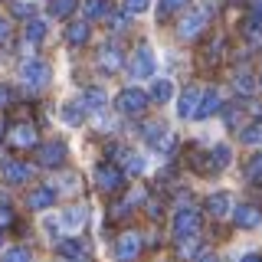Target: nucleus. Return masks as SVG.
Segmentation results:
<instances>
[{"mask_svg": "<svg viewBox=\"0 0 262 262\" xmlns=\"http://www.w3.org/2000/svg\"><path fill=\"white\" fill-rule=\"evenodd\" d=\"M147 102H151L147 92H141V89H125V92H118V98H115V108L121 115H144Z\"/></svg>", "mask_w": 262, "mask_h": 262, "instance_id": "f257e3e1", "label": "nucleus"}, {"mask_svg": "<svg viewBox=\"0 0 262 262\" xmlns=\"http://www.w3.org/2000/svg\"><path fill=\"white\" fill-rule=\"evenodd\" d=\"M196 233H200V213H196L193 207L177 210V216H174V236L184 243V239H193Z\"/></svg>", "mask_w": 262, "mask_h": 262, "instance_id": "f03ea898", "label": "nucleus"}, {"mask_svg": "<svg viewBox=\"0 0 262 262\" xmlns=\"http://www.w3.org/2000/svg\"><path fill=\"white\" fill-rule=\"evenodd\" d=\"M95 184H98V190L115 193V190H121V184H125V170L115 167V164H98L95 167Z\"/></svg>", "mask_w": 262, "mask_h": 262, "instance_id": "7ed1b4c3", "label": "nucleus"}, {"mask_svg": "<svg viewBox=\"0 0 262 262\" xmlns=\"http://www.w3.org/2000/svg\"><path fill=\"white\" fill-rule=\"evenodd\" d=\"M20 76H23V82H27V85L43 89L46 82H49V66H46L43 59H27V62L20 66Z\"/></svg>", "mask_w": 262, "mask_h": 262, "instance_id": "20e7f679", "label": "nucleus"}, {"mask_svg": "<svg viewBox=\"0 0 262 262\" xmlns=\"http://www.w3.org/2000/svg\"><path fill=\"white\" fill-rule=\"evenodd\" d=\"M115 256H118V262H135L141 256V236L138 233H121L118 243H115Z\"/></svg>", "mask_w": 262, "mask_h": 262, "instance_id": "39448f33", "label": "nucleus"}, {"mask_svg": "<svg viewBox=\"0 0 262 262\" xmlns=\"http://www.w3.org/2000/svg\"><path fill=\"white\" fill-rule=\"evenodd\" d=\"M154 72V53H151V46L141 43L135 49V59H131V76L135 79H147Z\"/></svg>", "mask_w": 262, "mask_h": 262, "instance_id": "423d86ee", "label": "nucleus"}, {"mask_svg": "<svg viewBox=\"0 0 262 262\" xmlns=\"http://www.w3.org/2000/svg\"><path fill=\"white\" fill-rule=\"evenodd\" d=\"M7 144H13V147H33L36 144V128L30 125V121H20V125H13L10 131H7Z\"/></svg>", "mask_w": 262, "mask_h": 262, "instance_id": "0eeeda50", "label": "nucleus"}, {"mask_svg": "<svg viewBox=\"0 0 262 262\" xmlns=\"http://www.w3.org/2000/svg\"><path fill=\"white\" fill-rule=\"evenodd\" d=\"M203 30H207V13H203V10H193V13H187L184 20H180V27H177V33H180L184 39H196Z\"/></svg>", "mask_w": 262, "mask_h": 262, "instance_id": "6e6552de", "label": "nucleus"}, {"mask_svg": "<svg viewBox=\"0 0 262 262\" xmlns=\"http://www.w3.org/2000/svg\"><path fill=\"white\" fill-rule=\"evenodd\" d=\"M36 161L43 164V167H59V164L66 161V144L62 141H46L43 147H39Z\"/></svg>", "mask_w": 262, "mask_h": 262, "instance_id": "1a4fd4ad", "label": "nucleus"}, {"mask_svg": "<svg viewBox=\"0 0 262 262\" xmlns=\"http://www.w3.org/2000/svg\"><path fill=\"white\" fill-rule=\"evenodd\" d=\"M53 203H56V190H53V187H36V190H30V196H27L30 210H49Z\"/></svg>", "mask_w": 262, "mask_h": 262, "instance_id": "9d476101", "label": "nucleus"}, {"mask_svg": "<svg viewBox=\"0 0 262 262\" xmlns=\"http://www.w3.org/2000/svg\"><path fill=\"white\" fill-rule=\"evenodd\" d=\"M196 108H200V89H187L184 95H180V102H177V115L180 118H193Z\"/></svg>", "mask_w": 262, "mask_h": 262, "instance_id": "9b49d317", "label": "nucleus"}, {"mask_svg": "<svg viewBox=\"0 0 262 262\" xmlns=\"http://www.w3.org/2000/svg\"><path fill=\"white\" fill-rule=\"evenodd\" d=\"M4 180H7V184H27V180H30V164L4 161Z\"/></svg>", "mask_w": 262, "mask_h": 262, "instance_id": "f8f14e48", "label": "nucleus"}, {"mask_svg": "<svg viewBox=\"0 0 262 262\" xmlns=\"http://www.w3.org/2000/svg\"><path fill=\"white\" fill-rule=\"evenodd\" d=\"M229 193H223V190H216V193H210L207 196V213L210 216H216V220H223V216H229Z\"/></svg>", "mask_w": 262, "mask_h": 262, "instance_id": "ddd939ff", "label": "nucleus"}, {"mask_svg": "<svg viewBox=\"0 0 262 262\" xmlns=\"http://www.w3.org/2000/svg\"><path fill=\"white\" fill-rule=\"evenodd\" d=\"M236 226H243V229H256L259 226V210L256 207H252V203H243V207H236Z\"/></svg>", "mask_w": 262, "mask_h": 262, "instance_id": "4468645a", "label": "nucleus"}, {"mask_svg": "<svg viewBox=\"0 0 262 262\" xmlns=\"http://www.w3.org/2000/svg\"><path fill=\"white\" fill-rule=\"evenodd\" d=\"M216 112H220V95L210 89V92L200 95V108H196L193 118H210V115H216Z\"/></svg>", "mask_w": 262, "mask_h": 262, "instance_id": "2eb2a0df", "label": "nucleus"}, {"mask_svg": "<svg viewBox=\"0 0 262 262\" xmlns=\"http://www.w3.org/2000/svg\"><path fill=\"white\" fill-rule=\"evenodd\" d=\"M98 66H102L105 72L121 69V53H118V46H105L102 53H98Z\"/></svg>", "mask_w": 262, "mask_h": 262, "instance_id": "dca6fc26", "label": "nucleus"}, {"mask_svg": "<svg viewBox=\"0 0 262 262\" xmlns=\"http://www.w3.org/2000/svg\"><path fill=\"white\" fill-rule=\"evenodd\" d=\"M229 161H233V151H229V144H216V147L210 151V167H213V170H223Z\"/></svg>", "mask_w": 262, "mask_h": 262, "instance_id": "f3484780", "label": "nucleus"}, {"mask_svg": "<svg viewBox=\"0 0 262 262\" xmlns=\"http://www.w3.org/2000/svg\"><path fill=\"white\" fill-rule=\"evenodd\" d=\"M243 33L249 43H262V13H252L249 20L243 23Z\"/></svg>", "mask_w": 262, "mask_h": 262, "instance_id": "a211bd4d", "label": "nucleus"}, {"mask_svg": "<svg viewBox=\"0 0 262 262\" xmlns=\"http://www.w3.org/2000/svg\"><path fill=\"white\" fill-rule=\"evenodd\" d=\"M66 39H69V46H82V43L89 39V23H69Z\"/></svg>", "mask_w": 262, "mask_h": 262, "instance_id": "6ab92c4d", "label": "nucleus"}, {"mask_svg": "<svg viewBox=\"0 0 262 262\" xmlns=\"http://www.w3.org/2000/svg\"><path fill=\"white\" fill-rule=\"evenodd\" d=\"M79 7V0H49V13L66 20V16H72V10Z\"/></svg>", "mask_w": 262, "mask_h": 262, "instance_id": "aec40b11", "label": "nucleus"}, {"mask_svg": "<svg viewBox=\"0 0 262 262\" xmlns=\"http://www.w3.org/2000/svg\"><path fill=\"white\" fill-rule=\"evenodd\" d=\"M85 16L89 20H102V16H108V0H85Z\"/></svg>", "mask_w": 262, "mask_h": 262, "instance_id": "412c9836", "label": "nucleus"}, {"mask_svg": "<svg viewBox=\"0 0 262 262\" xmlns=\"http://www.w3.org/2000/svg\"><path fill=\"white\" fill-rule=\"evenodd\" d=\"M170 95H174V85H170L167 79H158V82L151 85V98H154V102H161V105H164Z\"/></svg>", "mask_w": 262, "mask_h": 262, "instance_id": "4be33fe9", "label": "nucleus"}, {"mask_svg": "<svg viewBox=\"0 0 262 262\" xmlns=\"http://www.w3.org/2000/svg\"><path fill=\"white\" fill-rule=\"evenodd\" d=\"M118 158L125 161V170H128V174H141V170H144V161L138 158L135 151H118Z\"/></svg>", "mask_w": 262, "mask_h": 262, "instance_id": "5701e85b", "label": "nucleus"}, {"mask_svg": "<svg viewBox=\"0 0 262 262\" xmlns=\"http://www.w3.org/2000/svg\"><path fill=\"white\" fill-rule=\"evenodd\" d=\"M82 105H85V108H92V112H98L105 105V92H102V89H89V92L82 95Z\"/></svg>", "mask_w": 262, "mask_h": 262, "instance_id": "b1692460", "label": "nucleus"}, {"mask_svg": "<svg viewBox=\"0 0 262 262\" xmlns=\"http://www.w3.org/2000/svg\"><path fill=\"white\" fill-rule=\"evenodd\" d=\"M62 223L69 226V229H79L82 223H85V210H82V207H72V210H66V213H62Z\"/></svg>", "mask_w": 262, "mask_h": 262, "instance_id": "393cba45", "label": "nucleus"}, {"mask_svg": "<svg viewBox=\"0 0 262 262\" xmlns=\"http://www.w3.org/2000/svg\"><path fill=\"white\" fill-rule=\"evenodd\" d=\"M239 138H243V144H262V121H256V125H246Z\"/></svg>", "mask_w": 262, "mask_h": 262, "instance_id": "a878e982", "label": "nucleus"}, {"mask_svg": "<svg viewBox=\"0 0 262 262\" xmlns=\"http://www.w3.org/2000/svg\"><path fill=\"white\" fill-rule=\"evenodd\" d=\"M62 118L69 121V125H82V118H85V105H66Z\"/></svg>", "mask_w": 262, "mask_h": 262, "instance_id": "bb28decb", "label": "nucleus"}, {"mask_svg": "<svg viewBox=\"0 0 262 262\" xmlns=\"http://www.w3.org/2000/svg\"><path fill=\"white\" fill-rule=\"evenodd\" d=\"M236 92H239V95H252V92H256V79H252L249 72H239V76H236Z\"/></svg>", "mask_w": 262, "mask_h": 262, "instance_id": "cd10ccee", "label": "nucleus"}, {"mask_svg": "<svg viewBox=\"0 0 262 262\" xmlns=\"http://www.w3.org/2000/svg\"><path fill=\"white\" fill-rule=\"evenodd\" d=\"M0 262H33V256H30V249H23V246H13V249L4 252Z\"/></svg>", "mask_w": 262, "mask_h": 262, "instance_id": "c85d7f7f", "label": "nucleus"}, {"mask_svg": "<svg viewBox=\"0 0 262 262\" xmlns=\"http://www.w3.org/2000/svg\"><path fill=\"white\" fill-rule=\"evenodd\" d=\"M43 36H46V23L43 20H30L27 23V39H30V43H39Z\"/></svg>", "mask_w": 262, "mask_h": 262, "instance_id": "c756f323", "label": "nucleus"}, {"mask_svg": "<svg viewBox=\"0 0 262 262\" xmlns=\"http://www.w3.org/2000/svg\"><path fill=\"white\" fill-rule=\"evenodd\" d=\"M246 177L249 180H262V154H252L249 164H246Z\"/></svg>", "mask_w": 262, "mask_h": 262, "instance_id": "7c9ffc66", "label": "nucleus"}, {"mask_svg": "<svg viewBox=\"0 0 262 262\" xmlns=\"http://www.w3.org/2000/svg\"><path fill=\"white\" fill-rule=\"evenodd\" d=\"M59 252H62V256H72V259H82L85 249H82L79 239H66V243H59Z\"/></svg>", "mask_w": 262, "mask_h": 262, "instance_id": "2f4dec72", "label": "nucleus"}, {"mask_svg": "<svg viewBox=\"0 0 262 262\" xmlns=\"http://www.w3.org/2000/svg\"><path fill=\"white\" fill-rule=\"evenodd\" d=\"M190 0H161V10L164 13H174V10H180V7H187Z\"/></svg>", "mask_w": 262, "mask_h": 262, "instance_id": "473e14b6", "label": "nucleus"}, {"mask_svg": "<svg viewBox=\"0 0 262 262\" xmlns=\"http://www.w3.org/2000/svg\"><path fill=\"white\" fill-rule=\"evenodd\" d=\"M125 10L128 13H144L147 10V0H125Z\"/></svg>", "mask_w": 262, "mask_h": 262, "instance_id": "72a5a7b5", "label": "nucleus"}, {"mask_svg": "<svg viewBox=\"0 0 262 262\" xmlns=\"http://www.w3.org/2000/svg\"><path fill=\"white\" fill-rule=\"evenodd\" d=\"M10 102H13V92H10V85H4V82H0V108H7Z\"/></svg>", "mask_w": 262, "mask_h": 262, "instance_id": "f704fd0d", "label": "nucleus"}, {"mask_svg": "<svg viewBox=\"0 0 262 262\" xmlns=\"http://www.w3.org/2000/svg\"><path fill=\"white\" fill-rule=\"evenodd\" d=\"M7 226H13V210L0 207V229H7Z\"/></svg>", "mask_w": 262, "mask_h": 262, "instance_id": "c9c22d12", "label": "nucleus"}, {"mask_svg": "<svg viewBox=\"0 0 262 262\" xmlns=\"http://www.w3.org/2000/svg\"><path fill=\"white\" fill-rule=\"evenodd\" d=\"M193 262H220V259H216V252L203 249V252H196V259H193Z\"/></svg>", "mask_w": 262, "mask_h": 262, "instance_id": "e433bc0d", "label": "nucleus"}, {"mask_svg": "<svg viewBox=\"0 0 262 262\" xmlns=\"http://www.w3.org/2000/svg\"><path fill=\"white\" fill-rule=\"evenodd\" d=\"M7 36H10V23H7V20H4V16H0V43H4V39H7Z\"/></svg>", "mask_w": 262, "mask_h": 262, "instance_id": "4c0bfd02", "label": "nucleus"}, {"mask_svg": "<svg viewBox=\"0 0 262 262\" xmlns=\"http://www.w3.org/2000/svg\"><path fill=\"white\" fill-rule=\"evenodd\" d=\"M243 262H262V256H259V252H246Z\"/></svg>", "mask_w": 262, "mask_h": 262, "instance_id": "58836bf2", "label": "nucleus"}]
</instances>
